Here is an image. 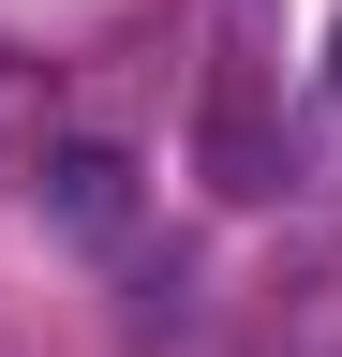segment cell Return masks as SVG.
I'll use <instances>...</instances> for the list:
<instances>
[{
  "label": "cell",
  "instance_id": "2",
  "mask_svg": "<svg viewBox=\"0 0 342 357\" xmlns=\"http://www.w3.org/2000/svg\"><path fill=\"white\" fill-rule=\"evenodd\" d=\"M30 194H45L60 223H90V238H104V223H119V208H134V164H119V149H60L45 178H30Z\"/></svg>",
  "mask_w": 342,
  "mask_h": 357
},
{
  "label": "cell",
  "instance_id": "3",
  "mask_svg": "<svg viewBox=\"0 0 342 357\" xmlns=\"http://www.w3.org/2000/svg\"><path fill=\"white\" fill-rule=\"evenodd\" d=\"M327 89H342V30H327Z\"/></svg>",
  "mask_w": 342,
  "mask_h": 357
},
{
  "label": "cell",
  "instance_id": "1",
  "mask_svg": "<svg viewBox=\"0 0 342 357\" xmlns=\"http://www.w3.org/2000/svg\"><path fill=\"white\" fill-rule=\"evenodd\" d=\"M194 149H208V178H224V194H283V178H297L283 119H268V75H253V0H224V60H208Z\"/></svg>",
  "mask_w": 342,
  "mask_h": 357
}]
</instances>
